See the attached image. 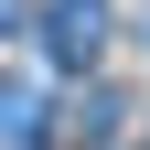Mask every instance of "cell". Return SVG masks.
I'll return each instance as SVG.
<instances>
[{"mask_svg": "<svg viewBox=\"0 0 150 150\" xmlns=\"http://www.w3.org/2000/svg\"><path fill=\"white\" fill-rule=\"evenodd\" d=\"M43 43H54V64H97V43H107V0H43Z\"/></svg>", "mask_w": 150, "mask_h": 150, "instance_id": "cell-1", "label": "cell"}, {"mask_svg": "<svg viewBox=\"0 0 150 150\" xmlns=\"http://www.w3.org/2000/svg\"><path fill=\"white\" fill-rule=\"evenodd\" d=\"M43 129V97H22V86H0V139H32Z\"/></svg>", "mask_w": 150, "mask_h": 150, "instance_id": "cell-2", "label": "cell"}, {"mask_svg": "<svg viewBox=\"0 0 150 150\" xmlns=\"http://www.w3.org/2000/svg\"><path fill=\"white\" fill-rule=\"evenodd\" d=\"M0 32H22V0H0Z\"/></svg>", "mask_w": 150, "mask_h": 150, "instance_id": "cell-3", "label": "cell"}]
</instances>
